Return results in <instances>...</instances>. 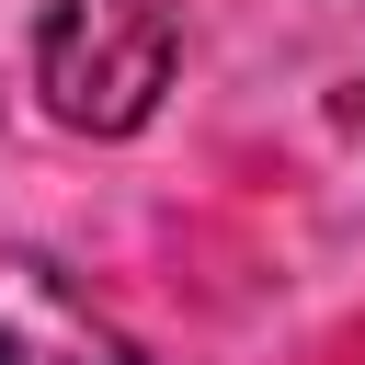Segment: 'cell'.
Segmentation results:
<instances>
[{"label": "cell", "mask_w": 365, "mask_h": 365, "mask_svg": "<svg viewBox=\"0 0 365 365\" xmlns=\"http://www.w3.org/2000/svg\"><path fill=\"white\" fill-rule=\"evenodd\" d=\"M0 365H137V342L46 251H0Z\"/></svg>", "instance_id": "obj_2"}, {"label": "cell", "mask_w": 365, "mask_h": 365, "mask_svg": "<svg viewBox=\"0 0 365 365\" xmlns=\"http://www.w3.org/2000/svg\"><path fill=\"white\" fill-rule=\"evenodd\" d=\"M182 68L171 0H46L34 23V103L68 137H137Z\"/></svg>", "instance_id": "obj_1"}]
</instances>
